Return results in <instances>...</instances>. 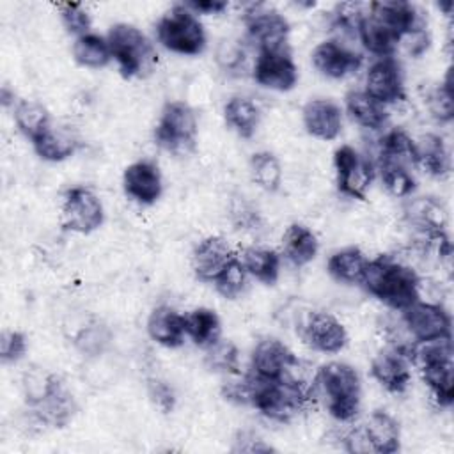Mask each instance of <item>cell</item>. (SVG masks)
Returning <instances> with one entry per match:
<instances>
[{
    "instance_id": "6da1fadb",
    "label": "cell",
    "mask_w": 454,
    "mask_h": 454,
    "mask_svg": "<svg viewBox=\"0 0 454 454\" xmlns=\"http://www.w3.org/2000/svg\"><path fill=\"white\" fill-rule=\"evenodd\" d=\"M360 284L369 294L399 312L420 300V277L394 255L371 259Z\"/></svg>"
},
{
    "instance_id": "7a4b0ae2",
    "label": "cell",
    "mask_w": 454,
    "mask_h": 454,
    "mask_svg": "<svg viewBox=\"0 0 454 454\" xmlns=\"http://www.w3.org/2000/svg\"><path fill=\"white\" fill-rule=\"evenodd\" d=\"M312 395L319 397L326 411L340 422L353 420L360 411L362 381L355 367L344 362L321 365L312 380Z\"/></svg>"
},
{
    "instance_id": "3957f363",
    "label": "cell",
    "mask_w": 454,
    "mask_h": 454,
    "mask_svg": "<svg viewBox=\"0 0 454 454\" xmlns=\"http://www.w3.org/2000/svg\"><path fill=\"white\" fill-rule=\"evenodd\" d=\"M250 376L248 404L261 415L275 422H287L298 415L312 397V385L296 376L280 380H262Z\"/></svg>"
},
{
    "instance_id": "277c9868",
    "label": "cell",
    "mask_w": 454,
    "mask_h": 454,
    "mask_svg": "<svg viewBox=\"0 0 454 454\" xmlns=\"http://www.w3.org/2000/svg\"><path fill=\"white\" fill-rule=\"evenodd\" d=\"M410 362L420 369L422 378L429 387L434 401L440 406H450L454 401L450 337L413 342L410 351Z\"/></svg>"
},
{
    "instance_id": "5b68a950",
    "label": "cell",
    "mask_w": 454,
    "mask_h": 454,
    "mask_svg": "<svg viewBox=\"0 0 454 454\" xmlns=\"http://www.w3.org/2000/svg\"><path fill=\"white\" fill-rule=\"evenodd\" d=\"M106 41L112 59L124 78L147 76L158 64V53L151 39L135 25L115 23L110 27Z\"/></svg>"
},
{
    "instance_id": "8992f818",
    "label": "cell",
    "mask_w": 454,
    "mask_h": 454,
    "mask_svg": "<svg viewBox=\"0 0 454 454\" xmlns=\"http://www.w3.org/2000/svg\"><path fill=\"white\" fill-rule=\"evenodd\" d=\"M158 43L179 55H199L206 48V30L199 16L184 4L174 5L156 25Z\"/></svg>"
},
{
    "instance_id": "52a82bcc",
    "label": "cell",
    "mask_w": 454,
    "mask_h": 454,
    "mask_svg": "<svg viewBox=\"0 0 454 454\" xmlns=\"http://www.w3.org/2000/svg\"><path fill=\"white\" fill-rule=\"evenodd\" d=\"M199 121L195 110L184 101H168L154 126V142L161 149L184 154L195 147Z\"/></svg>"
},
{
    "instance_id": "ba28073f",
    "label": "cell",
    "mask_w": 454,
    "mask_h": 454,
    "mask_svg": "<svg viewBox=\"0 0 454 454\" xmlns=\"http://www.w3.org/2000/svg\"><path fill=\"white\" fill-rule=\"evenodd\" d=\"M60 220L64 229L78 234H90L101 227L105 209L101 199L85 186H73L62 197Z\"/></svg>"
},
{
    "instance_id": "9c48e42d",
    "label": "cell",
    "mask_w": 454,
    "mask_h": 454,
    "mask_svg": "<svg viewBox=\"0 0 454 454\" xmlns=\"http://www.w3.org/2000/svg\"><path fill=\"white\" fill-rule=\"evenodd\" d=\"M337 188L351 199L364 200L374 179V167L351 145H340L333 153Z\"/></svg>"
},
{
    "instance_id": "30bf717a",
    "label": "cell",
    "mask_w": 454,
    "mask_h": 454,
    "mask_svg": "<svg viewBox=\"0 0 454 454\" xmlns=\"http://www.w3.org/2000/svg\"><path fill=\"white\" fill-rule=\"evenodd\" d=\"M401 321L415 342L450 337L452 321L440 303L419 300L401 310Z\"/></svg>"
},
{
    "instance_id": "8fae6325",
    "label": "cell",
    "mask_w": 454,
    "mask_h": 454,
    "mask_svg": "<svg viewBox=\"0 0 454 454\" xmlns=\"http://www.w3.org/2000/svg\"><path fill=\"white\" fill-rule=\"evenodd\" d=\"M245 25L250 39L257 44L259 51H278L287 50L289 23L287 20L273 11L264 9L262 5H252L245 14Z\"/></svg>"
},
{
    "instance_id": "7c38bea8",
    "label": "cell",
    "mask_w": 454,
    "mask_h": 454,
    "mask_svg": "<svg viewBox=\"0 0 454 454\" xmlns=\"http://www.w3.org/2000/svg\"><path fill=\"white\" fill-rule=\"evenodd\" d=\"M252 76L264 89L287 92L298 82V67L287 50L259 51Z\"/></svg>"
},
{
    "instance_id": "4fadbf2b",
    "label": "cell",
    "mask_w": 454,
    "mask_h": 454,
    "mask_svg": "<svg viewBox=\"0 0 454 454\" xmlns=\"http://www.w3.org/2000/svg\"><path fill=\"white\" fill-rule=\"evenodd\" d=\"M300 335L303 342L321 353H339L348 344V332L344 325L330 312L316 310L307 316Z\"/></svg>"
},
{
    "instance_id": "5bb4252c",
    "label": "cell",
    "mask_w": 454,
    "mask_h": 454,
    "mask_svg": "<svg viewBox=\"0 0 454 454\" xmlns=\"http://www.w3.org/2000/svg\"><path fill=\"white\" fill-rule=\"evenodd\" d=\"M364 90L385 106L403 101L406 98V92L401 66L392 57L376 60L367 69Z\"/></svg>"
},
{
    "instance_id": "9a60e30c",
    "label": "cell",
    "mask_w": 454,
    "mask_h": 454,
    "mask_svg": "<svg viewBox=\"0 0 454 454\" xmlns=\"http://www.w3.org/2000/svg\"><path fill=\"white\" fill-rule=\"evenodd\" d=\"M124 193L142 206L154 204L163 193V177L160 167L149 160H138L122 172Z\"/></svg>"
},
{
    "instance_id": "2e32d148",
    "label": "cell",
    "mask_w": 454,
    "mask_h": 454,
    "mask_svg": "<svg viewBox=\"0 0 454 454\" xmlns=\"http://www.w3.org/2000/svg\"><path fill=\"white\" fill-rule=\"evenodd\" d=\"M296 362L298 358L282 340L266 337L255 344L250 358V369L252 374L262 380H280L289 374Z\"/></svg>"
},
{
    "instance_id": "e0dca14e",
    "label": "cell",
    "mask_w": 454,
    "mask_h": 454,
    "mask_svg": "<svg viewBox=\"0 0 454 454\" xmlns=\"http://www.w3.org/2000/svg\"><path fill=\"white\" fill-rule=\"evenodd\" d=\"M312 66L326 78L340 80L362 66V55L335 39L321 41L312 50Z\"/></svg>"
},
{
    "instance_id": "ac0fdd59",
    "label": "cell",
    "mask_w": 454,
    "mask_h": 454,
    "mask_svg": "<svg viewBox=\"0 0 454 454\" xmlns=\"http://www.w3.org/2000/svg\"><path fill=\"white\" fill-rule=\"evenodd\" d=\"M371 376L390 394H403L410 381V358L395 348L380 349L371 362Z\"/></svg>"
},
{
    "instance_id": "d6986e66",
    "label": "cell",
    "mask_w": 454,
    "mask_h": 454,
    "mask_svg": "<svg viewBox=\"0 0 454 454\" xmlns=\"http://www.w3.org/2000/svg\"><path fill=\"white\" fill-rule=\"evenodd\" d=\"M234 255L225 238L207 236L192 252V270L199 280L215 282Z\"/></svg>"
},
{
    "instance_id": "ffe728a7",
    "label": "cell",
    "mask_w": 454,
    "mask_h": 454,
    "mask_svg": "<svg viewBox=\"0 0 454 454\" xmlns=\"http://www.w3.org/2000/svg\"><path fill=\"white\" fill-rule=\"evenodd\" d=\"M303 126L319 140H335L342 131V110L332 99H310L301 110Z\"/></svg>"
},
{
    "instance_id": "44dd1931",
    "label": "cell",
    "mask_w": 454,
    "mask_h": 454,
    "mask_svg": "<svg viewBox=\"0 0 454 454\" xmlns=\"http://www.w3.org/2000/svg\"><path fill=\"white\" fill-rule=\"evenodd\" d=\"M30 408H32V417L39 424L51 426V427H66L73 420L78 410L73 394L64 387L60 378L53 385V388L48 392V395L39 404Z\"/></svg>"
},
{
    "instance_id": "7402d4cb",
    "label": "cell",
    "mask_w": 454,
    "mask_h": 454,
    "mask_svg": "<svg viewBox=\"0 0 454 454\" xmlns=\"http://www.w3.org/2000/svg\"><path fill=\"white\" fill-rule=\"evenodd\" d=\"M406 222L422 236L433 238L445 232L447 211L433 197H415L404 206Z\"/></svg>"
},
{
    "instance_id": "603a6c76",
    "label": "cell",
    "mask_w": 454,
    "mask_h": 454,
    "mask_svg": "<svg viewBox=\"0 0 454 454\" xmlns=\"http://www.w3.org/2000/svg\"><path fill=\"white\" fill-rule=\"evenodd\" d=\"M367 12L376 20H380L383 25H387L399 37V43L408 34L422 28L417 9L410 2H401V0L372 2L369 4Z\"/></svg>"
},
{
    "instance_id": "cb8c5ba5",
    "label": "cell",
    "mask_w": 454,
    "mask_h": 454,
    "mask_svg": "<svg viewBox=\"0 0 454 454\" xmlns=\"http://www.w3.org/2000/svg\"><path fill=\"white\" fill-rule=\"evenodd\" d=\"M149 337L165 348H177L184 342V316L170 305L154 307L147 317Z\"/></svg>"
},
{
    "instance_id": "d4e9b609",
    "label": "cell",
    "mask_w": 454,
    "mask_h": 454,
    "mask_svg": "<svg viewBox=\"0 0 454 454\" xmlns=\"http://www.w3.org/2000/svg\"><path fill=\"white\" fill-rule=\"evenodd\" d=\"M362 429L369 442L371 452L394 454L399 450L401 427H399V422L390 413L381 410L372 411L367 422L362 426Z\"/></svg>"
},
{
    "instance_id": "484cf974",
    "label": "cell",
    "mask_w": 454,
    "mask_h": 454,
    "mask_svg": "<svg viewBox=\"0 0 454 454\" xmlns=\"http://www.w3.org/2000/svg\"><path fill=\"white\" fill-rule=\"evenodd\" d=\"M319 241L316 234L303 223H291L282 234V254L294 266H305L317 255Z\"/></svg>"
},
{
    "instance_id": "4316f807",
    "label": "cell",
    "mask_w": 454,
    "mask_h": 454,
    "mask_svg": "<svg viewBox=\"0 0 454 454\" xmlns=\"http://www.w3.org/2000/svg\"><path fill=\"white\" fill-rule=\"evenodd\" d=\"M355 32L360 37L364 48L381 59L390 57L399 44V37L369 12L362 14Z\"/></svg>"
},
{
    "instance_id": "83f0119b",
    "label": "cell",
    "mask_w": 454,
    "mask_h": 454,
    "mask_svg": "<svg viewBox=\"0 0 454 454\" xmlns=\"http://www.w3.org/2000/svg\"><path fill=\"white\" fill-rule=\"evenodd\" d=\"M346 110L349 117L365 129H381L388 121L387 106L371 98L365 90L348 92Z\"/></svg>"
},
{
    "instance_id": "f1b7e54d",
    "label": "cell",
    "mask_w": 454,
    "mask_h": 454,
    "mask_svg": "<svg viewBox=\"0 0 454 454\" xmlns=\"http://www.w3.org/2000/svg\"><path fill=\"white\" fill-rule=\"evenodd\" d=\"M78 137L67 128L50 126L43 135H39L32 145L39 158L46 161H64L73 156L78 149Z\"/></svg>"
},
{
    "instance_id": "f546056e",
    "label": "cell",
    "mask_w": 454,
    "mask_h": 454,
    "mask_svg": "<svg viewBox=\"0 0 454 454\" xmlns=\"http://www.w3.org/2000/svg\"><path fill=\"white\" fill-rule=\"evenodd\" d=\"M223 119L225 124L241 138H252L261 122L259 106L245 98V96H232L223 106Z\"/></svg>"
},
{
    "instance_id": "4dcf8cb0",
    "label": "cell",
    "mask_w": 454,
    "mask_h": 454,
    "mask_svg": "<svg viewBox=\"0 0 454 454\" xmlns=\"http://www.w3.org/2000/svg\"><path fill=\"white\" fill-rule=\"evenodd\" d=\"M417 167L433 177H443L450 172V156L443 144V138L433 133L422 135L415 140Z\"/></svg>"
},
{
    "instance_id": "1f68e13d",
    "label": "cell",
    "mask_w": 454,
    "mask_h": 454,
    "mask_svg": "<svg viewBox=\"0 0 454 454\" xmlns=\"http://www.w3.org/2000/svg\"><path fill=\"white\" fill-rule=\"evenodd\" d=\"M369 259L356 247H348L337 250L330 255L326 262V270L330 277L340 284H360L365 273Z\"/></svg>"
},
{
    "instance_id": "d6a6232c",
    "label": "cell",
    "mask_w": 454,
    "mask_h": 454,
    "mask_svg": "<svg viewBox=\"0 0 454 454\" xmlns=\"http://www.w3.org/2000/svg\"><path fill=\"white\" fill-rule=\"evenodd\" d=\"M243 262L247 273L255 280L273 286L280 275V255L273 248L266 247H247L241 255H238Z\"/></svg>"
},
{
    "instance_id": "836d02e7",
    "label": "cell",
    "mask_w": 454,
    "mask_h": 454,
    "mask_svg": "<svg viewBox=\"0 0 454 454\" xmlns=\"http://www.w3.org/2000/svg\"><path fill=\"white\" fill-rule=\"evenodd\" d=\"M186 335L200 348L215 344L222 335V323L215 310L207 307H197L184 314Z\"/></svg>"
},
{
    "instance_id": "e575fe53",
    "label": "cell",
    "mask_w": 454,
    "mask_h": 454,
    "mask_svg": "<svg viewBox=\"0 0 454 454\" xmlns=\"http://www.w3.org/2000/svg\"><path fill=\"white\" fill-rule=\"evenodd\" d=\"M71 53L74 62L87 69L105 67L112 60V51L106 37L90 32L74 39Z\"/></svg>"
},
{
    "instance_id": "d590c367",
    "label": "cell",
    "mask_w": 454,
    "mask_h": 454,
    "mask_svg": "<svg viewBox=\"0 0 454 454\" xmlns=\"http://www.w3.org/2000/svg\"><path fill=\"white\" fill-rule=\"evenodd\" d=\"M14 122H16L18 129L32 142L51 126L48 108L35 99H18L16 101Z\"/></svg>"
},
{
    "instance_id": "8d00e7d4",
    "label": "cell",
    "mask_w": 454,
    "mask_h": 454,
    "mask_svg": "<svg viewBox=\"0 0 454 454\" xmlns=\"http://www.w3.org/2000/svg\"><path fill=\"white\" fill-rule=\"evenodd\" d=\"M380 160L401 163L404 167H417L415 140L399 128L387 131L380 140Z\"/></svg>"
},
{
    "instance_id": "74e56055",
    "label": "cell",
    "mask_w": 454,
    "mask_h": 454,
    "mask_svg": "<svg viewBox=\"0 0 454 454\" xmlns=\"http://www.w3.org/2000/svg\"><path fill=\"white\" fill-rule=\"evenodd\" d=\"M250 174L254 183L264 192H277L282 183V167L270 151L254 153L250 158Z\"/></svg>"
},
{
    "instance_id": "f35d334b",
    "label": "cell",
    "mask_w": 454,
    "mask_h": 454,
    "mask_svg": "<svg viewBox=\"0 0 454 454\" xmlns=\"http://www.w3.org/2000/svg\"><path fill=\"white\" fill-rule=\"evenodd\" d=\"M206 367L223 376H236L239 372V351L232 340L218 339L206 348Z\"/></svg>"
},
{
    "instance_id": "ab89813d",
    "label": "cell",
    "mask_w": 454,
    "mask_h": 454,
    "mask_svg": "<svg viewBox=\"0 0 454 454\" xmlns=\"http://www.w3.org/2000/svg\"><path fill=\"white\" fill-rule=\"evenodd\" d=\"M378 170L383 186L394 197H410L417 186L410 167L394 161L378 160Z\"/></svg>"
},
{
    "instance_id": "60d3db41",
    "label": "cell",
    "mask_w": 454,
    "mask_h": 454,
    "mask_svg": "<svg viewBox=\"0 0 454 454\" xmlns=\"http://www.w3.org/2000/svg\"><path fill=\"white\" fill-rule=\"evenodd\" d=\"M247 270L243 266V262L239 261L238 255H234L229 264L220 271V275L215 278V287L218 291V294H222L227 300H234L238 298L245 286H247Z\"/></svg>"
},
{
    "instance_id": "b9f144b4",
    "label": "cell",
    "mask_w": 454,
    "mask_h": 454,
    "mask_svg": "<svg viewBox=\"0 0 454 454\" xmlns=\"http://www.w3.org/2000/svg\"><path fill=\"white\" fill-rule=\"evenodd\" d=\"M450 73L452 69L449 67L445 80L427 96V108L438 122H450L454 117V90Z\"/></svg>"
},
{
    "instance_id": "7bdbcfd3",
    "label": "cell",
    "mask_w": 454,
    "mask_h": 454,
    "mask_svg": "<svg viewBox=\"0 0 454 454\" xmlns=\"http://www.w3.org/2000/svg\"><path fill=\"white\" fill-rule=\"evenodd\" d=\"M62 25L69 34H74L76 37L89 34L90 28V14L82 4H57Z\"/></svg>"
},
{
    "instance_id": "ee69618b",
    "label": "cell",
    "mask_w": 454,
    "mask_h": 454,
    "mask_svg": "<svg viewBox=\"0 0 454 454\" xmlns=\"http://www.w3.org/2000/svg\"><path fill=\"white\" fill-rule=\"evenodd\" d=\"M108 339L110 337H108L106 328L101 326L99 323H92L80 330V333L74 339V344L82 353L99 355L105 349V346L108 344Z\"/></svg>"
},
{
    "instance_id": "f6af8a7d",
    "label": "cell",
    "mask_w": 454,
    "mask_h": 454,
    "mask_svg": "<svg viewBox=\"0 0 454 454\" xmlns=\"http://www.w3.org/2000/svg\"><path fill=\"white\" fill-rule=\"evenodd\" d=\"M27 335L18 330H4L0 333V358L5 364L18 362L27 353Z\"/></svg>"
},
{
    "instance_id": "bcb514c9",
    "label": "cell",
    "mask_w": 454,
    "mask_h": 454,
    "mask_svg": "<svg viewBox=\"0 0 454 454\" xmlns=\"http://www.w3.org/2000/svg\"><path fill=\"white\" fill-rule=\"evenodd\" d=\"M147 390H149V397L153 399V403L163 413H170L174 410V406H176V394H174V388L167 381L158 380V378H151L149 385H147Z\"/></svg>"
},
{
    "instance_id": "7dc6e473",
    "label": "cell",
    "mask_w": 454,
    "mask_h": 454,
    "mask_svg": "<svg viewBox=\"0 0 454 454\" xmlns=\"http://www.w3.org/2000/svg\"><path fill=\"white\" fill-rule=\"evenodd\" d=\"M234 452H270L273 450L271 445L264 443V440H261L259 436H255L254 433H239V436L234 440Z\"/></svg>"
},
{
    "instance_id": "c3c4849f",
    "label": "cell",
    "mask_w": 454,
    "mask_h": 454,
    "mask_svg": "<svg viewBox=\"0 0 454 454\" xmlns=\"http://www.w3.org/2000/svg\"><path fill=\"white\" fill-rule=\"evenodd\" d=\"M218 62L225 69H236L243 62V51L236 44L227 41L218 50Z\"/></svg>"
},
{
    "instance_id": "681fc988",
    "label": "cell",
    "mask_w": 454,
    "mask_h": 454,
    "mask_svg": "<svg viewBox=\"0 0 454 454\" xmlns=\"http://www.w3.org/2000/svg\"><path fill=\"white\" fill-rule=\"evenodd\" d=\"M195 14H222L229 4L222 0H200V2H186L184 4Z\"/></svg>"
},
{
    "instance_id": "f907efd6",
    "label": "cell",
    "mask_w": 454,
    "mask_h": 454,
    "mask_svg": "<svg viewBox=\"0 0 454 454\" xmlns=\"http://www.w3.org/2000/svg\"><path fill=\"white\" fill-rule=\"evenodd\" d=\"M0 101H2V105L4 106H9V105H16V101H14V92H9V87L7 85H4L2 87V92H0Z\"/></svg>"
}]
</instances>
